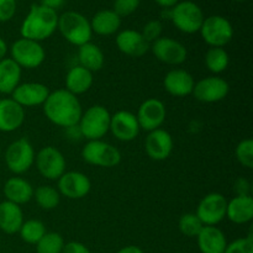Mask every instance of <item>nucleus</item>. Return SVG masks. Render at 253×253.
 <instances>
[{
  "label": "nucleus",
  "mask_w": 253,
  "mask_h": 253,
  "mask_svg": "<svg viewBox=\"0 0 253 253\" xmlns=\"http://www.w3.org/2000/svg\"><path fill=\"white\" fill-rule=\"evenodd\" d=\"M42 108L44 116L49 123L64 128L78 125L83 114L78 96L69 93L66 89L51 91Z\"/></svg>",
  "instance_id": "f257e3e1"
},
{
  "label": "nucleus",
  "mask_w": 253,
  "mask_h": 253,
  "mask_svg": "<svg viewBox=\"0 0 253 253\" xmlns=\"http://www.w3.org/2000/svg\"><path fill=\"white\" fill-rule=\"evenodd\" d=\"M58 16L57 11L42 6L41 4L31 5L29 14L20 27L21 37L37 42L49 39L56 32Z\"/></svg>",
  "instance_id": "f03ea898"
},
{
  "label": "nucleus",
  "mask_w": 253,
  "mask_h": 253,
  "mask_svg": "<svg viewBox=\"0 0 253 253\" xmlns=\"http://www.w3.org/2000/svg\"><path fill=\"white\" fill-rule=\"evenodd\" d=\"M57 30L67 42L77 47L90 42L93 31L90 21L78 11H66L58 16Z\"/></svg>",
  "instance_id": "7ed1b4c3"
},
{
  "label": "nucleus",
  "mask_w": 253,
  "mask_h": 253,
  "mask_svg": "<svg viewBox=\"0 0 253 253\" xmlns=\"http://www.w3.org/2000/svg\"><path fill=\"white\" fill-rule=\"evenodd\" d=\"M110 118V111L105 106L99 104L91 105L90 108L83 111L78 123L82 137L86 138L88 141L103 140L104 136L109 132Z\"/></svg>",
  "instance_id": "20e7f679"
},
{
  "label": "nucleus",
  "mask_w": 253,
  "mask_h": 253,
  "mask_svg": "<svg viewBox=\"0 0 253 253\" xmlns=\"http://www.w3.org/2000/svg\"><path fill=\"white\" fill-rule=\"evenodd\" d=\"M205 16L202 7L194 1L184 0L169 9V20L180 32L192 35L200 31Z\"/></svg>",
  "instance_id": "39448f33"
},
{
  "label": "nucleus",
  "mask_w": 253,
  "mask_h": 253,
  "mask_svg": "<svg viewBox=\"0 0 253 253\" xmlns=\"http://www.w3.org/2000/svg\"><path fill=\"white\" fill-rule=\"evenodd\" d=\"M36 152L32 143L26 137L17 138L7 146L5 151V165L15 175L24 174L35 165Z\"/></svg>",
  "instance_id": "423d86ee"
},
{
  "label": "nucleus",
  "mask_w": 253,
  "mask_h": 253,
  "mask_svg": "<svg viewBox=\"0 0 253 253\" xmlns=\"http://www.w3.org/2000/svg\"><path fill=\"white\" fill-rule=\"evenodd\" d=\"M82 158L85 163L95 167L114 168L120 165L121 152L119 148L103 140L88 141L82 148Z\"/></svg>",
  "instance_id": "0eeeda50"
},
{
  "label": "nucleus",
  "mask_w": 253,
  "mask_h": 253,
  "mask_svg": "<svg viewBox=\"0 0 253 253\" xmlns=\"http://www.w3.org/2000/svg\"><path fill=\"white\" fill-rule=\"evenodd\" d=\"M10 58L20 66V68H39L46 59V51L41 42L27 39H19L10 47Z\"/></svg>",
  "instance_id": "6e6552de"
},
{
  "label": "nucleus",
  "mask_w": 253,
  "mask_h": 253,
  "mask_svg": "<svg viewBox=\"0 0 253 253\" xmlns=\"http://www.w3.org/2000/svg\"><path fill=\"white\" fill-rule=\"evenodd\" d=\"M199 32L210 47H225L234 39V26L229 19L221 15L205 17Z\"/></svg>",
  "instance_id": "1a4fd4ad"
},
{
  "label": "nucleus",
  "mask_w": 253,
  "mask_h": 253,
  "mask_svg": "<svg viewBox=\"0 0 253 253\" xmlns=\"http://www.w3.org/2000/svg\"><path fill=\"white\" fill-rule=\"evenodd\" d=\"M35 165L37 170L43 178L48 180H58V178L66 172V157L54 146H44L35 157Z\"/></svg>",
  "instance_id": "9d476101"
},
{
  "label": "nucleus",
  "mask_w": 253,
  "mask_h": 253,
  "mask_svg": "<svg viewBox=\"0 0 253 253\" xmlns=\"http://www.w3.org/2000/svg\"><path fill=\"white\" fill-rule=\"evenodd\" d=\"M227 199L221 193H209L197 207V216L204 226H216L226 217Z\"/></svg>",
  "instance_id": "9b49d317"
},
{
  "label": "nucleus",
  "mask_w": 253,
  "mask_h": 253,
  "mask_svg": "<svg viewBox=\"0 0 253 253\" xmlns=\"http://www.w3.org/2000/svg\"><path fill=\"white\" fill-rule=\"evenodd\" d=\"M230 91V85L220 76H209L195 82L193 95L200 103H219L224 100Z\"/></svg>",
  "instance_id": "f8f14e48"
},
{
  "label": "nucleus",
  "mask_w": 253,
  "mask_h": 253,
  "mask_svg": "<svg viewBox=\"0 0 253 253\" xmlns=\"http://www.w3.org/2000/svg\"><path fill=\"white\" fill-rule=\"evenodd\" d=\"M57 189L61 197H66L71 200H79L90 193L91 182L85 173L66 170L57 180Z\"/></svg>",
  "instance_id": "ddd939ff"
},
{
  "label": "nucleus",
  "mask_w": 253,
  "mask_h": 253,
  "mask_svg": "<svg viewBox=\"0 0 253 253\" xmlns=\"http://www.w3.org/2000/svg\"><path fill=\"white\" fill-rule=\"evenodd\" d=\"M150 49L158 61L168 66H179L187 61V47L172 37H160L157 41L151 43Z\"/></svg>",
  "instance_id": "4468645a"
},
{
  "label": "nucleus",
  "mask_w": 253,
  "mask_h": 253,
  "mask_svg": "<svg viewBox=\"0 0 253 253\" xmlns=\"http://www.w3.org/2000/svg\"><path fill=\"white\" fill-rule=\"evenodd\" d=\"M166 116H167V109L165 103L157 98H148L143 100L138 106L136 114L141 130L146 132L162 127L166 121Z\"/></svg>",
  "instance_id": "2eb2a0df"
},
{
  "label": "nucleus",
  "mask_w": 253,
  "mask_h": 253,
  "mask_svg": "<svg viewBox=\"0 0 253 253\" xmlns=\"http://www.w3.org/2000/svg\"><path fill=\"white\" fill-rule=\"evenodd\" d=\"M49 89L46 84L39 82H26L20 83L14 89L10 98L16 101L22 108H35L42 106L49 95Z\"/></svg>",
  "instance_id": "dca6fc26"
},
{
  "label": "nucleus",
  "mask_w": 253,
  "mask_h": 253,
  "mask_svg": "<svg viewBox=\"0 0 253 253\" xmlns=\"http://www.w3.org/2000/svg\"><path fill=\"white\" fill-rule=\"evenodd\" d=\"M109 131L116 140L121 142H131L137 137L141 127L136 114L127 110H119L115 114H111Z\"/></svg>",
  "instance_id": "f3484780"
},
{
  "label": "nucleus",
  "mask_w": 253,
  "mask_h": 253,
  "mask_svg": "<svg viewBox=\"0 0 253 253\" xmlns=\"http://www.w3.org/2000/svg\"><path fill=\"white\" fill-rule=\"evenodd\" d=\"M174 142L173 137L165 128L150 131L145 138V151L153 161H165L172 153Z\"/></svg>",
  "instance_id": "a211bd4d"
},
{
  "label": "nucleus",
  "mask_w": 253,
  "mask_h": 253,
  "mask_svg": "<svg viewBox=\"0 0 253 253\" xmlns=\"http://www.w3.org/2000/svg\"><path fill=\"white\" fill-rule=\"evenodd\" d=\"M116 47L121 53L133 58H140L150 51L151 44L143 39L140 31L132 29H125L119 31L115 39Z\"/></svg>",
  "instance_id": "6ab92c4d"
},
{
  "label": "nucleus",
  "mask_w": 253,
  "mask_h": 253,
  "mask_svg": "<svg viewBox=\"0 0 253 253\" xmlns=\"http://www.w3.org/2000/svg\"><path fill=\"white\" fill-rule=\"evenodd\" d=\"M195 81L192 74L182 68H173L166 74L163 86L169 95L184 98L193 93Z\"/></svg>",
  "instance_id": "aec40b11"
},
{
  "label": "nucleus",
  "mask_w": 253,
  "mask_h": 253,
  "mask_svg": "<svg viewBox=\"0 0 253 253\" xmlns=\"http://www.w3.org/2000/svg\"><path fill=\"white\" fill-rule=\"evenodd\" d=\"M25 121V109L11 98H0V131L14 132Z\"/></svg>",
  "instance_id": "412c9836"
},
{
  "label": "nucleus",
  "mask_w": 253,
  "mask_h": 253,
  "mask_svg": "<svg viewBox=\"0 0 253 253\" xmlns=\"http://www.w3.org/2000/svg\"><path fill=\"white\" fill-rule=\"evenodd\" d=\"M34 187L25 178L15 175L9 178L2 187L5 200L16 205H24L34 198Z\"/></svg>",
  "instance_id": "4be33fe9"
},
{
  "label": "nucleus",
  "mask_w": 253,
  "mask_h": 253,
  "mask_svg": "<svg viewBox=\"0 0 253 253\" xmlns=\"http://www.w3.org/2000/svg\"><path fill=\"white\" fill-rule=\"evenodd\" d=\"M226 217L236 225H244L253 219L252 195H236L227 200Z\"/></svg>",
  "instance_id": "5701e85b"
},
{
  "label": "nucleus",
  "mask_w": 253,
  "mask_h": 253,
  "mask_svg": "<svg viewBox=\"0 0 253 253\" xmlns=\"http://www.w3.org/2000/svg\"><path fill=\"white\" fill-rule=\"evenodd\" d=\"M202 253H224L227 246L226 236L217 226H204L197 236Z\"/></svg>",
  "instance_id": "b1692460"
},
{
  "label": "nucleus",
  "mask_w": 253,
  "mask_h": 253,
  "mask_svg": "<svg viewBox=\"0 0 253 253\" xmlns=\"http://www.w3.org/2000/svg\"><path fill=\"white\" fill-rule=\"evenodd\" d=\"M24 212L20 205L7 200L0 203V230L6 235L19 234L24 224Z\"/></svg>",
  "instance_id": "393cba45"
},
{
  "label": "nucleus",
  "mask_w": 253,
  "mask_h": 253,
  "mask_svg": "<svg viewBox=\"0 0 253 253\" xmlns=\"http://www.w3.org/2000/svg\"><path fill=\"white\" fill-rule=\"evenodd\" d=\"M93 34L99 36H111L118 34L121 27V17L113 9L99 10L90 20Z\"/></svg>",
  "instance_id": "a878e982"
},
{
  "label": "nucleus",
  "mask_w": 253,
  "mask_h": 253,
  "mask_svg": "<svg viewBox=\"0 0 253 253\" xmlns=\"http://www.w3.org/2000/svg\"><path fill=\"white\" fill-rule=\"evenodd\" d=\"M66 90L74 95H81L90 90L94 83V76L90 71L82 66H74L66 74Z\"/></svg>",
  "instance_id": "bb28decb"
},
{
  "label": "nucleus",
  "mask_w": 253,
  "mask_h": 253,
  "mask_svg": "<svg viewBox=\"0 0 253 253\" xmlns=\"http://www.w3.org/2000/svg\"><path fill=\"white\" fill-rule=\"evenodd\" d=\"M22 69L10 57L0 61V93L11 94L21 82Z\"/></svg>",
  "instance_id": "cd10ccee"
},
{
  "label": "nucleus",
  "mask_w": 253,
  "mask_h": 253,
  "mask_svg": "<svg viewBox=\"0 0 253 253\" xmlns=\"http://www.w3.org/2000/svg\"><path fill=\"white\" fill-rule=\"evenodd\" d=\"M78 62L79 66L94 73V72H99L104 67L105 54L98 44L90 41L78 47Z\"/></svg>",
  "instance_id": "c85d7f7f"
},
{
  "label": "nucleus",
  "mask_w": 253,
  "mask_h": 253,
  "mask_svg": "<svg viewBox=\"0 0 253 253\" xmlns=\"http://www.w3.org/2000/svg\"><path fill=\"white\" fill-rule=\"evenodd\" d=\"M205 66L212 76H219L230 64V56L224 47H210L204 56Z\"/></svg>",
  "instance_id": "c756f323"
},
{
  "label": "nucleus",
  "mask_w": 253,
  "mask_h": 253,
  "mask_svg": "<svg viewBox=\"0 0 253 253\" xmlns=\"http://www.w3.org/2000/svg\"><path fill=\"white\" fill-rule=\"evenodd\" d=\"M34 198L37 205L43 210H53L61 203L58 189L52 185H40L34 190Z\"/></svg>",
  "instance_id": "7c9ffc66"
},
{
  "label": "nucleus",
  "mask_w": 253,
  "mask_h": 253,
  "mask_svg": "<svg viewBox=\"0 0 253 253\" xmlns=\"http://www.w3.org/2000/svg\"><path fill=\"white\" fill-rule=\"evenodd\" d=\"M46 232V225L41 220L30 219L24 221V224L20 227L19 234L24 242L30 245H36L43 237Z\"/></svg>",
  "instance_id": "2f4dec72"
},
{
  "label": "nucleus",
  "mask_w": 253,
  "mask_h": 253,
  "mask_svg": "<svg viewBox=\"0 0 253 253\" xmlns=\"http://www.w3.org/2000/svg\"><path fill=\"white\" fill-rule=\"evenodd\" d=\"M64 245L66 242L63 236L58 232L52 231L46 232L35 246L37 253H62Z\"/></svg>",
  "instance_id": "473e14b6"
},
{
  "label": "nucleus",
  "mask_w": 253,
  "mask_h": 253,
  "mask_svg": "<svg viewBox=\"0 0 253 253\" xmlns=\"http://www.w3.org/2000/svg\"><path fill=\"white\" fill-rule=\"evenodd\" d=\"M203 227L204 225L195 212H185L179 217V221H178V229L180 234L187 237H197Z\"/></svg>",
  "instance_id": "72a5a7b5"
},
{
  "label": "nucleus",
  "mask_w": 253,
  "mask_h": 253,
  "mask_svg": "<svg viewBox=\"0 0 253 253\" xmlns=\"http://www.w3.org/2000/svg\"><path fill=\"white\" fill-rule=\"evenodd\" d=\"M235 156L236 160L242 167L247 169L253 168V141L252 138H245L240 141L235 150Z\"/></svg>",
  "instance_id": "f704fd0d"
},
{
  "label": "nucleus",
  "mask_w": 253,
  "mask_h": 253,
  "mask_svg": "<svg viewBox=\"0 0 253 253\" xmlns=\"http://www.w3.org/2000/svg\"><path fill=\"white\" fill-rule=\"evenodd\" d=\"M143 39L148 42V43H153L157 41L160 37H162L163 32V25L160 20H150L146 22L145 26L142 27V31H140Z\"/></svg>",
  "instance_id": "c9c22d12"
},
{
  "label": "nucleus",
  "mask_w": 253,
  "mask_h": 253,
  "mask_svg": "<svg viewBox=\"0 0 253 253\" xmlns=\"http://www.w3.org/2000/svg\"><path fill=\"white\" fill-rule=\"evenodd\" d=\"M224 253H253L252 234L247 237L236 239L235 241L227 244Z\"/></svg>",
  "instance_id": "e433bc0d"
},
{
  "label": "nucleus",
  "mask_w": 253,
  "mask_h": 253,
  "mask_svg": "<svg viewBox=\"0 0 253 253\" xmlns=\"http://www.w3.org/2000/svg\"><path fill=\"white\" fill-rule=\"evenodd\" d=\"M141 0H114L113 10L123 19L130 16L140 6Z\"/></svg>",
  "instance_id": "4c0bfd02"
},
{
  "label": "nucleus",
  "mask_w": 253,
  "mask_h": 253,
  "mask_svg": "<svg viewBox=\"0 0 253 253\" xmlns=\"http://www.w3.org/2000/svg\"><path fill=\"white\" fill-rule=\"evenodd\" d=\"M16 0H0V22L10 21L16 14Z\"/></svg>",
  "instance_id": "58836bf2"
},
{
  "label": "nucleus",
  "mask_w": 253,
  "mask_h": 253,
  "mask_svg": "<svg viewBox=\"0 0 253 253\" xmlns=\"http://www.w3.org/2000/svg\"><path fill=\"white\" fill-rule=\"evenodd\" d=\"M252 185L250 183L249 179L241 177L239 179L235 180L234 183V190L236 193V195H251L252 192Z\"/></svg>",
  "instance_id": "ea45409f"
},
{
  "label": "nucleus",
  "mask_w": 253,
  "mask_h": 253,
  "mask_svg": "<svg viewBox=\"0 0 253 253\" xmlns=\"http://www.w3.org/2000/svg\"><path fill=\"white\" fill-rule=\"evenodd\" d=\"M62 253H91L90 250L85 246L84 244L78 241H71L67 242L63 247Z\"/></svg>",
  "instance_id": "a19ab883"
},
{
  "label": "nucleus",
  "mask_w": 253,
  "mask_h": 253,
  "mask_svg": "<svg viewBox=\"0 0 253 253\" xmlns=\"http://www.w3.org/2000/svg\"><path fill=\"white\" fill-rule=\"evenodd\" d=\"M64 2H66V0H41L42 6L48 7V9L54 10V11L61 9L64 5Z\"/></svg>",
  "instance_id": "79ce46f5"
},
{
  "label": "nucleus",
  "mask_w": 253,
  "mask_h": 253,
  "mask_svg": "<svg viewBox=\"0 0 253 253\" xmlns=\"http://www.w3.org/2000/svg\"><path fill=\"white\" fill-rule=\"evenodd\" d=\"M155 1L163 9H172L174 5L179 2V0H155Z\"/></svg>",
  "instance_id": "37998d69"
},
{
  "label": "nucleus",
  "mask_w": 253,
  "mask_h": 253,
  "mask_svg": "<svg viewBox=\"0 0 253 253\" xmlns=\"http://www.w3.org/2000/svg\"><path fill=\"white\" fill-rule=\"evenodd\" d=\"M9 52V47H7L6 42L2 37H0V61L4 58H6V54Z\"/></svg>",
  "instance_id": "c03bdc74"
},
{
  "label": "nucleus",
  "mask_w": 253,
  "mask_h": 253,
  "mask_svg": "<svg viewBox=\"0 0 253 253\" xmlns=\"http://www.w3.org/2000/svg\"><path fill=\"white\" fill-rule=\"evenodd\" d=\"M116 253H143V251L140 249V247L132 246V245H131V246L123 247V249L119 250Z\"/></svg>",
  "instance_id": "a18cd8bd"
},
{
  "label": "nucleus",
  "mask_w": 253,
  "mask_h": 253,
  "mask_svg": "<svg viewBox=\"0 0 253 253\" xmlns=\"http://www.w3.org/2000/svg\"><path fill=\"white\" fill-rule=\"evenodd\" d=\"M234 1H246V0H234Z\"/></svg>",
  "instance_id": "49530a36"
},
{
  "label": "nucleus",
  "mask_w": 253,
  "mask_h": 253,
  "mask_svg": "<svg viewBox=\"0 0 253 253\" xmlns=\"http://www.w3.org/2000/svg\"><path fill=\"white\" fill-rule=\"evenodd\" d=\"M0 155H1V147H0Z\"/></svg>",
  "instance_id": "de8ad7c7"
},
{
  "label": "nucleus",
  "mask_w": 253,
  "mask_h": 253,
  "mask_svg": "<svg viewBox=\"0 0 253 253\" xmlns=\"http://www.w3.org/2000/svg\"><path fill=\"white\" fill-rule=\"evenodd\" d=\"M0 96H1V93H0Z\"/></svg>",
  "instance_id": "09e8293b"
}]
</instances>
